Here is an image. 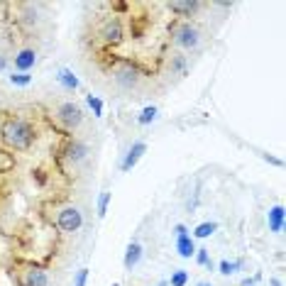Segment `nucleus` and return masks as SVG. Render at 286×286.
Listing matches in <instances>:
<instances>
[{"label": "nucleus", "instance_id": "f257e3e1", "mask_svg": "<svg viewBox=\"0 0 286 286\" xmlns=\"http://www.w3.org/2000/svg\"><path fill=\"white\" fill-rule=\"evenodd\" d=\"M32 127L22 120H8L3 125V140L15 149H27L32 144Z\"/></svg>", "mask_w": 286, "mask_h": 286}, {"label": "nucleus", "instance_id": "f03ea898", "mask_svg": "<svg viewBox=\"0 0 286 286\" xmlns=\"http://www.w3.org/2000/svg\"><path fill=\"white\" fill-rule=\"evenodd\" d=\"M59 228L64 232H76L78 228H81V223H83V218H81V213H78L76 208H64L61 213H59Z\"/></svg>", "mask_w": 286, "mask_h": 286}, {"label": "nucleus", "instance_id": "7ed1b4c3", "mask_svg": "<svg viewBox=\"0 0 286 286\" xmlns=\"http://www.w3.org/2000/svg\"><path fill=\"white\" fill-rule=\"evenodd\" d=\"M59 120L64 122L66 127H78L81 120H83V113H81V108L74 105V103H64V105L59 108Z\"/></svg>", "mask_w": 286, "mask_h": 286}, {"label": "nucleus", "instance_id": "20e7f679", "mask_svg": "<svg viewBox=\"0 0 286 286\" xmlns=\"http://www.w3.org/2000/svg\"><path fill=\"white\" fill-rule=\"evenodd\" d=\"M176 44H181V47H186V49H193L198 44V32L191 25H184V27L176 32Z\"/></svg>", "mask_w": 286, "mask_h": 286}, {"label": "nucleus", "instance_id": "39448f33", "mask_svg": "<svg viewBox=\"0 0 286 286\" xmlns=\"http://www.w3.org/2000/svg\"><path fill=\"white\" fill-rule=\"evenodd\" d=\"M147 152V147H144V142H137V144H132V149L127 152V157H125V162H122V171H130L132 166L140 162V157Z\"/></svg>", "mask_w": 286, "mask_h": 286}, {"label": "nucleus", "instance_id": "423d86ee", "mask_svg": "<svg viewBox=\"0 0 286 286\" xmlns=\"http://www.w3.org/2000/svg\"><path fill=\"white\" fill-rule=\"evenodd\" d=\"M34 61H37V54H34L32 49H25V52H20V54L15 56V66L20 69V74H27L34 66Z\"/></svg>", "mask_w": 286, "mask_h": 286}, {"label": "nucleus", "instance_id": "0eeeda50", "mask_svg": "<svg viewBox=\"0 0 286 286\" xmlns=\"http://www.w3.org/2000/svg\"><path fill=\"white\" fill-rule=\"evenodd\" d=\"M267 220H269V230H272V232H281V230H284V208H281V206H274V208L269 210Z\"/></svg>", "mask_w": 286, "mask_h": 286}, {"label": "nucleus", "instance_id": "6e6552de", "mask_svg": "<svg viewBox=\"0 0 286 286\" xmlns=\"http://www.w3.org/2000/svg\"><path fill=\"white\" fill-rule=\"evenodd\" d=\"M176 250H179V254L181 257H191V254H196V247H193V240L188 237L186 232L184 235H176Z\"/></svg>", "mask_w": 286, "mask_h": 286}, {"label": "nucleus", "instance_id": "1a4fd4ad", "mask_svg": "<svg viewBox=\"0 0 286 286\" xmlns=\"http://www.w3.org/2000/svg\"><path fill=\"white\" fill-rule=\"evenodd\" d=\"M140 259H142V247H140L137 242H130V247H127V252H125V267L132 269V267H137Z\"/></svg>", "mask_w": 286, "mask_h": 286}, {"label": "nucleus", "instance_id": "9d476101", "mask_svg": "<svg viewBox=\"0 0 286 286\" xmlns=\"http://www.w3.org/2000/svg\"><path fill=\"white\" fill-rule=\"evenodd\" d=\"M169 8H171L174 12H179V15H193V12L198 10V3H193V0H184V3H179V0H176V3H171Z\"/></svg>", "mask_w": 286, "mask_h": 286}, {"label": "nucleus", "instance_id": "9b49d317", "mask_svg": "<svg viewBox=\"0 0 286 286\" xmlns=\"http://www.w3.org/2000/svg\"><path fill=\"white\" fill-rule=\"evenodd\" d=\"M59 81H61V83H64L69 91L78 88V78L74 76V71H69V69H61V71H59Z\"/></svg>", "mask_w": 286, "mask_h": 286}, {"label": "nucleus", "instance_id": "f8f14e48", "mask_svg": "<svg viewBox=\"0 0 286 286\" xmlns=\"http://www.w3.org/2000/svg\"><path fill=\"white\" fill-rule=\"evenodd\" d=\"M25 286H47V274H44V272H39V269H34V272H30V274H27Z\"/></svg>", "mask_w": 286, "mask_h": 286}, {"label": "nucleus", "instance_id": "ddd939ff", "mask_svg": "<svg viewBox=\"0 0 286 286\" xmlns=\"http://www.w3.org/2000/svg\"><path fill=\"white\" fill-rule=\"evenodd\" d=\"M105 39H108V42H120L122 39V30H120L118 22H110L108 27H105Z\"/></svg>", "mask_w": 286, "mask_h": 286}, {"label": "nucleus", "instance_id": "4468645a", "mask_svg": "<svg viewBox=\"0 0 286 286\" xmlns=\"http://www.w3.org/2000/svg\"><path fill=\"white\" fill-rule=\"evenodd\" d=\"M215 230H218V225H215V223H201L193 232H196V237H210Z\"/></svg>", "mask_w": 286, "mask_h": 286}, {"label": "nucleus", "instance_id": "2eb2a0df", "mask_svg": "<svg viewBox=\"0 0 286 286\" xmlns=\"http://www.w3.org/2000/svg\"><path fill=\"white\" fill-rule=\"evenodd\" d=\"M86 144H81V142H76V144H71V149H69V159H74V162H78V159H83L86 157Z\"/></svg>", "mask_w": 286, "mask_h": 286}, {"label": "nucleus", "instance_id": "dca6fc26", "mask_svg": "<svg viewBox=\"0 0 286 286\" xmlns=\"http://www.w3.org/2000/svg\"><path fill=\"white\" fill-rule=\"evenodd\" d=\"M118 81H120L122 86H130V83L137 81V71H135V69H125V71L118 74Z\"/></svg>", "mask_w": 286, "mask_h": 286}, {"label": "nucleus", "instance_id": "f3484780", "mask_svg": "<svg viewBox=\"0 0 286 286\" xmlns=\"http://www.w3.org/2000/svg\"><path fill=\"white\" fill-rule=\"evenodd\" d=\"M108 201H110V193H108V191H103V193H100V198H98V215H100V218L108 213Z\"/></svg>", "mask_w": 286, "mask_h": 286}, {"label": "nucleus", "instance_id": "a211bd4d", "mask_svg": "<svg viewBox=\"0 0 286 286\" xmlns=\"http://www.w3.org/2000/svg\"><path fill=\"white\" fill-rule=\"evenodd\" d=\"M240 269V262H220V274H235Z\"/></svg>", "mask_w": 286, "mask_h": 286}, {"label": "nucleus", "instance_id": "6ab92c4d", "mask_svg": "<svg viewBox=\"0 0 286 286\" xmlns=\"http://www.w3.org/2000/svg\"><path fill=\"white\" fill-rule=\"evenodd\" d=\"M154 118H157V108H152V105H149V108H144V110H142V115H140V122H142V125H149Z\"/></svg>", "mask_w": 286, "mask_h": 286}, {"label": "nucleus", "instance_id": "aec40b11", "mask_svg": "<svg viewBox=\"0 0 286 286\" xmlns=\"http://www.w3.org/2000/svg\"><path fill=\"white\" fill-rule=\"evenodd\" d=\"M88 105L93 108V115H96V118H100V115H103V103H100V98H96V96H88Z\"/></svg>", "mask_w": 286, "mask_h": 286}, {"label": "nucleus", "instance_id": "412c9836", "mask_svg": "<svg viewBox=\"0 0 286 286\" xmlns=\"http://www.w3.org/2000/svg\"><path fill=\"white\" fill-rule=\"evenodd\" d=\"M186 281H188L186 272H174L171 274V286H186Z\"/></svg>", "mask_w": 286, "mask_h": 286}, {"label": "nucleus", "instance_id": "4be33fe9", "mask_svg": "<svg viewBox=\"0 0 286 286\" xmlns=\"http://www.w3.org/2000/svg\"><path fill=\"white\" fill-rule=\"evenodd\" d=\"M12 83H17V86H27L30 81H32V76H27V74H15V76H10Z\"/></svg>", "mask_w": 286, "mask_h": 286}, {"label": "nucleus", "instance_id": "5701e85b", "mask_svg": "<svg viewBox=\"0 0 286 286\" xmlns=\"http://www.w3.org/2000/svg\"><path fill=\"white\" fill-rule=\"evenodd\" d=\"M198 264H203V267H210L208 250H198Z\"/></svg>", "mask_w": 286, "mask_h": 286}, {"label": "nucleus", "instance_id": "b1692460", "mask_svg": "<svg viewBox=\"0 0 286 286\" xmlns=\"http://www.w3.org/2000/svg\"><path fill=\"white\" fill-rule=\"evenodd\" d=\"M86 279H88V269H81L76 274V286H86Z\"/></svg>", "mask_w": 286, "mask_h": 286}, {"label": "nucleus", "instance_id": "393cba45", "mask_svg": "<svg viewBox=\"0 0 286 286\" xmlns=\"http://www.w3.org/2000/svg\"><path fill=\"white\" fill-rule=\"evenodd\" d=\"M174 69L176 71H184V59L179 56V59H174Z\"/></svg>", "mask_w": 286, "mask_h": 286}, {"label": "nucleus", "instance_id": "a878e982", "mask_svg": "<svg viewBox=\"0 0 286 286\" xmlns=\"http://www.w3.org/2000/svg\"><path fill=\"white\" fill-rule=\"evenodd\" d=\"M272 286H281V281L279 279H272Z\"/></svg>", "mask_w": 286, "mask_h": 286}, {"label": "nucleus", "instance_id": "bb28decb", "mask_svg": "<svg viewBox=\"0 0 286 286\" xmlns=\"http://www.w3.org/2000/svg\"><path fill=\"white\" fill-rule=\"evenodd\" d=\"M3 66H5V61H3V59H0V69H3Z\"/></svg>", "mask_w": 286, "mask_h": 286}, {"label": "nucleus", "instance_id": "cd10ccee", "mask_svg": "<svg viewBox=\"0 0 286 286\" xmlns=\"http://www.w3.org/2000/svg\"><path fill=\"white\" fill-rule=\"evenodd\" d=\"M159 286H166V281H162V284H159Z\"/></svg>", "mask_w": 286, "mask_h": 286}, {"label": "nucleus", "instance_id": "c85d7f7f", "mask_svg": "<svg viewBox=\"0 0 286 286\" xmlns=\"http://www.w3.org/2000/svg\"><path fill=\"white\" fill-rule=\"evenodd\" d=\"M198 286H210V284H198Z\"/></svg>", "mask_w": 286, "mask_h": 286}, {"label": "nucleus", "instance_id": "c756f323", "mask_svg": "<svg viewBox=\"0 0 286 286\" xmlns=\"http://www.w3.org/2000/svg\"><path fill=\"white\" fill-rule=\"evenodd\" d=\"M113 286H118V284H113Z\"/></svg>", "mask_w": 286, "mask_h": 286}]
</instances>
